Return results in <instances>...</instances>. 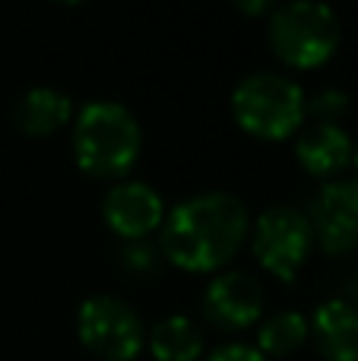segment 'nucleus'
Masks as SVG:
<instances>
[{"label":"nucleus","mask_w":358,"mask_h":361,"mask_svg":"<svg viewBox=\"0 0 358 361\" xmlns=\"http://www.w3.org/2000/svg\"><path fill=\"white\" fill-rule=\"evenodd\" d=\"M101 219L124 241H143L165 222V203L146 180H118L105 193Z\"/></svg>","instance_id":"1a4fd4ad"},{"label":"nucleus","mask_w":358,"mask_h":361,"mask_svg":"<svg viewBox=\"0 0 358 361\" xmlns=\"http://www.w3.org/2000/svg\"><path fill=\"white\" fill-rule=\"evenodd\" d=\"M308 222L330 257L358 247V178H333L311 197Z\"/></svg>","instance_id":"0eeeda50"},{"label":"nucleus","mask_w":358,"mask_h":361,"mask_svg":"<svg viewBox=\"0 0 358 361\" xmlns=\"http://www.w3.org/2000/svg\"><path fill=\"white\" fill-rule=\"evenodd\" d=\"M352 137L340 124H321V121L302 127V133L295 140V159L311 178L333 180L352 162Z\"/></svg>","instance_id":"9b49d317"},{"label":"nucleus","mask_w":358,"mask_h":361,"mask_svg":"<svg viewBox=\"0 0 358 361\" xmlns=\"http://www.w3.org/2000/svg\"><path fill=\"white\" fill-rule=\"evenodd\" d=\"M311 247H314V231L308 216L295 206H270L254 222L251 250L260 267L276 279L295 282Z\"/></svg>","instance_id":"423d86ee"},{"label":"nucleus","mask_w":358,"mask_h":361,"mask_svg":"<svg viewBox=\"0 0 358 361\" xmlns=\"http://www.w3.org/2000/svg\"><path fill=\"white\" fill-rule=\"evenodd\" d=\"M76 336L101 361H133L146 349L140 314L118 295H92L76 311Z\"/></svg>","instance_id":"39448f33"},{"label":"nucleus","mask_w":358,"mask_h":361,"mask_svg":"<svg viewBox=\"0 0 358 361\" xmlns=\"http://www.w3.org/2000/svg\"><path fill=\"white\" fill-rule=\"evenodd\" d=\"M308 111L314 114V121H321V124H336V121L349 111V95L342 92V89H321V92L308 102Z\"/></svg>","instance_id":"2eb2a0df"},{"label":"nucleus","mask_w":358,"mask_h":361,"mask_svg":"<svg viewBox=\"0 0 358 361\" xmlns=\"http://www.w3.org/2000/svg\"><path fill=\"white\" fill-rule=\"evenodd\" d=\"M340 16L323 0H289L270 13L266 38L285 67L314 70L340 48Z\"/></svg>","instance_id":"20e7f679"},{"label":"nucleus","mask_w":358,"mask_h":361,"mask_svg":"<svg viewBox=\"0 0 358 361\" xmlns=\"http://www.w3.org/2000/svg\"><path fill=\"white\" fill-rule=\"evenodd\" d=\"M308 343V317L298 311H276L257 326V349L266 358H289Z\"/></svg>","instance_id":"4468645a"},{"label":"nucleus","mask_w":358,"mask_h":361,"mask_svg":"<svg viewBox=\"0 0 358 361\" xmlns=\"http://www.w3.org/2000/svg\"><path fill=\"white\" fill-rule=\"evenodd\" d=\"M206 361H266V355L257 349V345H247V343H226V345H219V349L209 352Z\"/></svg>","instance_id":"f3484780"},{"label":"nucleus","mask_w":358,"mask_h":361,"mask_svg":"<svg viewBox=\"0 0 358 361\" xmlns=\"http://www.w3.org/2000/svg\"><path fill=\"white\" fill-rule=\"evenodd\" d=\"M308 336L323 361H358V307L330 298L308 320Z\"/></svg>","instance_id":"9d476101"},{"label":"nucleus","mask_w":358,"mask_h":361,"mask_svg":"<svg viewBox=\"0 0 358 361\" xmlns=\"http://www.w3.org/2000/svg\"><path fill=\"white\" fill-rule=\"evenodd\" d=\"M251 235L245 200L228 190H206L178 203L159 228V247L184 273H216Z\"/></svg>","instance_id":"f257e3e1"},{"label":"nucleus","mask_w":358,"mask_h":361,"mask_svg":"<svg viewBox=\"0 0 358 361\" xmlns=\"http://www.w3.org/2000/svg\"><path fill=\"white\" fill-rule=\"evenodd\" d=\"M73 118V99L54 86H32L13 105V124L25 137H48Z\"/></svg>","instance_id":"f8f14e48"},{"label":"nucleus","mask_w":358,"mask_h":361,"mask_svg":"<svg viewBox=\"0 0 358 361\" xmlns=\"http://www.w3.org/2000/svg\"><path fill=\"white\" fill-rule=\"evenodd\" d=\"M143 149V130L133 111L121 102L95 99L73 121V159L80 171L101 180L124 178Z\"/></svg>","instance_id":"f03ea898"},{"label":"nucleus","mask_w":358,"mask_h":361,"mask_svg":"<svg viewBox=\"0 0 358 361\" xmlns=\"http://www.w3.org/2000/svg\"><path fill=\"white\" fill-rule=\"evenodd\" d=\"M232 4L245 16H266V13L276 10V0H232Z\"/></svg>","instance_id":"a211bd4d"},{"label":"nucleus","mask_w":358,"mask_h":361,"mask_svg":"<svg viewBox=\"0 0 358 361\" xmlns=\"http://www.w3.org/2000/svg\"><path fill=\"white\" fill-rule=\"evenodd\" d=\"M352 162H355V169H358V146L352 149Z\"/></svg>","instance_id":"6ab92c4d"},{"label":"nucleus","mask_w":358,"mask_h":361,"mask_svg":"<svg viewBox=\"0 0 358 361\" xmlns=\"http://www.w3.org/2000/svg\"><path fill=\"white\" fill-rule=\"evenodd\" d=\"M203 317L222 333H241L264 314V286L245 269L219 273L203 292Z\"/></svg>","instance_id":"6e6552de"},{"label":"nucleus","mask_w":358,"mask_h":361,"mask_svg":"<svg viewBox=\"0 0 358 361\" xmlns=\"http://www.w3.org/2000/svg\"><path fill=\"white\" fill-rule=\"evenodd\" d=\"M232 114L245 133L273 143V140H285L295 130H302V121L308 114V99L292 76L257 70L235 86Z\"/></svg>","instance_id":"7ed1b4c3"},{"label":"nucleus","mask_w":358,"mask_h":361,"mask_svg":"<svg viewBox=\"0 0 358 361\" xmlns=\"http://www.w3.org/2000/svg\"><path fill=\"white\" fill-rule=\"evenodd\" d=\"M61 4H82V0H61Z\"/></svg>","instance_id":"aec40b11"},{"label":"nucleus","mask_w":358,"mask_h":361,"mask_svg":"<svg viewBox=\"0 0 358 361\" xmlns=\"http://www.w3.org/2000/svg\"><path fill=\"white\" fill-rule=\"evenodd\" d=\"M146 345H149L156 361H200L203 355V330L184 314H171L162 317L152 333H146Z\"/></svg>","instance_id":"ddd939ff"},{"label":"nucleus","mask_w":358,"mask_h":361,"mask_svg":"<svg viewBox=\"0 0 358 361\" xmlns=\"http://www.w3.org/2000/svg\"><path fill=\"white\" fill-rule=\"evenodd\" d=\"M121 263H124L130 273H149L156 267V250L146 241H127L124 254H121Z\"/></svg>","instance_id":"dca6fc26"}]
</instances>
